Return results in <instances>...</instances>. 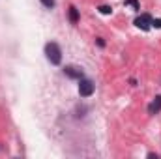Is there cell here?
<instances>
[{
    "label": "cell",
    "mask_w": 161,
    "mask_h": 159,
    "mask_svg": "<svg viewBox=\"0 0 161 159\" xmlns=\"http://www.w3.org/2000/svg\"><path fill=\"white\" fill-rule=\"evenodd\" d=\"M43 52H45V58L49 60V64H53V66H60L62 64V49H60V45L56 41L45 43Z\"/></svg>",
    "instance_id": "1"
},
{
    "label": "cell",
    "mask_w": 161,
    "mask_h": 159,
    "mask_svg": "<svg viewBox=\"0 0 161 159\" xmlns=\"http://www.w3.org/2000/svg\"><path fill=\"white\" fill-rule=\"evenodd\" d=\"M97 11H99L101 15H111V13H113V8H111V6H107V4H103V6H99V8H97Z\"/></svg>",
    "instance_id": "7"
},
{
    "label": "cell",
    "mask_w": 161,
    "mask_h": 159,
    "mask_svg": "<svg viewBox=\"0 0 161 159\" xmlns=\"http://www.w3.org/2000/svg\"><path fill=\"white\" fill-rule=\"evenodd\" d=\"M64 75L66 77H69V79H75V80H79L84 77V71H82V68L80 66H73V64H69V66H64Z\"/></svg>",
    "instance_id": "4"
},
{
    "label": "cell",
    "mask_w": 161,
    "mask_h": 159,
    "mask_svg": "<svg viewBox=\"0 0 161 159\" xmlns=\"http://www.w3.org/2000/svg\"><path fill=\"white\" fill-rule=\"evenodd\" d=\"M152 26H156V28H161V19H152Z\"/></svg>",
    "instance_id": "10"
},
{
    "label": "cell",
    "mask_w": 161,
    "mask_h": 159,
    "mask_svg": "<svg viewBox=\"0 0 161 159\" xmlns=\"http://www.w3.org/2000/svg\"><path fill=\"white\" fill-rule=\"evenodd\" d=\"M68 17H69V21H71V25H77V23H79V9H77L75 6H69Z\"/></svg>",
    "instance_id": "6"
},
{
    "label": "cell",
    "mask_w": 161,
    "mask_h": 159,
    "mask_svg": "<svg viewBox=\"0 0 161 159\" xmlns=\"http://www.w3.org/2000/svg\"><path fill=\"white\" fill-rule=\"evenodd\" d=\"M152 15L150 13H141L135 21H133V25L137 26V28H141V30H144V32H148L150 30V26H152Z\"/></svg>",
    "instance_id": "3"
},
{
    "label": "cell",
    "mask_w": 161,
    "mask_h": 159,
    "mask_svg": "<svg viewBox=\"0 0 161 159\" xmlns=\"http://www.w3.org/2000/svg\"><path fill=\"white\" fill-rule=\"evenodd\" d=\"M124 4H125V6H129V8H133L135 11H139V9H141V4H139V0H125Z\"/></svg>",
    "instance_id": "8"
},
{
    "label": "cell",
    "mask_w": 161,
    "mask_h": 159,
    "mask_svg": "<svg viewBox=\"0 0 161 159\" xmlns=\"http://www.w3.org/2000/svg\"><path fill=\"white\" fill-rule=\"evenodd\" d=\"M94 90H96V84H94L92 79H86V77L79 79V96L80 97H90L94 94Z\"/></svg>",
    "instance_id": "2"
},
{
    "label": "cell",
    "mask_w": 161,
    "mask_h": 159,
    "mask_svg": "<svg viewBox=\"0 0 161 159\" xmlns=\"http://www.w3.org/2000/svg\"><path fill=\"white\" fill-rule=\"evenodd\" d=\"M159 111H161V96H156L154 101L148 105V114H156V112H159Z\"/></svg>",
    "instance_id": "5"
},
{
    "label": "cell",
    "mask_w": 161,
    "mask_h": 159,
    "mask_svg": "<svg viewBox=\"0 0 161 159\" xmlns=\"http://www.w3.org/2000/svg\"><path fill=\"white\" fill-rule=\"evenodd\" d=\"M40 2L45 6V8H47V9H53V8L56 6V2H54V0H40Z\"/></svg>",
    "instance_id": "9"
},
{
    "label": "cell",
    "mask_w": 161,
    "mask_h": 159,
    "mask_svg": "<svg viewBox=\"0 0 161 159\" xmlns=\"http://www.w3.org/2000/svg\"><path fill=\"white\" fill-rule=\"evenodd\" d=\"M96 43H97V47H105V40L103 38H96Z\"/></svg>",
    "instance_id": "11"
}]
</instances>
